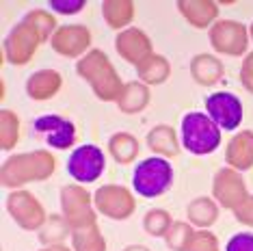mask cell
<instances>
[{
  "label": "cell",
  "mask_w": 253,
  "mask_h": 251,
  "mask_svg": "<svg viewBox=\"0 0 253 251\" xmlns=\"http://www.w3.org/2000/svg\"><path fill=\"white\" fill-rule=\"evenodd\" d=\"M56 169V158L45 150L15 154L7 158L0 169V180L4 188H20L28 182L48 180Z\"/></svg>",
  "instance_id": "6da1fadb"
},
{
  "label": "cell",
  "mask_w": 253,
  "mask_h": 251,
  "mask_svg": "<svg viewBox=\"0 0 253 251\" xmlns=\"http://www.w3.org/2000/svg\"><path fill=\"white\" fill-rule=\"evenodd\" d=\"M76 72L80 78H84L97 100L102 102H117L119 95L124 91V83L119 78V74L115 72L111 59L102 52V50H89L76 63Z\"/></svg>",
  "instance_id": "7a4b0ae2"
},
{
  "label": "cell",
  "mask_w": 253,
  "mask_h": 251,
  "mask_svg": "<svg viewBox=\"0 0 253 251\" xmlns=\"http://www.w3.org/2000/svg\"><path fill=\"white\" fill-rule=\"evenodd\" d=\"M221 132L223 130L199 111H191L182 117L180 134H182V145L195 156H208V154L216 152L221 145Z\"/></svg>",
  "instance_id": "3957f363"
},
{
  "label": "cell",
  "mask_w": 253,
  "mask_h": 251,
  "mask_svg": "<svg viewBox=\"0 0 253 251\" xmlns=\"http://www.w3.org/2000/svg\"><path fill=\"white\" fill-rule=\"evenodd\" d=\"M171 184H173V167L163 156H149L141 161L132 173V188L136 195L147 199L165 195Z\"/></svg>",
  "instance_id": "277c9868"
},
{
  "label": "cell",
  "mask_w": 253,
  "mask_h": 251,
  "mask_svg": "<svg viewBox=\"0 0 253 251\" xmlns=\"http://www.w3.org/2000/svg\"><path fill=\"white\" fill-rule=\"evenodd\" d=\"M61 208H63V216H65L67 223L72 227V232L97 225L93 197L89 195V191L83 184H70V186L61 188Z\"/></svg>",
  "instance_id": "5b68a950"
},
{
  "label": "cell",
  "mask_w": 253,
  "mask_h": 251,
  "mask_svg": "<svg viewBox=\"0 0 253 251\" xmlns=\"http://www.w3.org/2000/svg\"><path fill=\"white\" fill-rule=\"evenodd\" d=\"M106 169V156L93 143L78 145L72 150L67 158V173L72 175L78 184H91V182L100 180Z\"/></svg>",
  "instance_id": "8992f818"
},
{
  "label": "cell",
  "mask_w": 253,
  "mask_h": 251,
  "mask_svg": "<svg viewBox=\"0 0 253 251\" xmlns=\"http://www.w3.org/2000/svg\"><path fill=\"white\" fill-rule=\"evenodd\" d=\"M39 43H43L42 35H39L28 22L22 20L7 35V39H4L2 59L13 63V65H26V63L35 56Z\"/></svg>",
  "instance_id": "52a82bcc"
},
{
  "label": "cell",
  "mask_w": 253,
  "mask_h": 251,
  "mask_svg": "<svg viewBox=\"0 0 253 251\" xmlns=\"http://www.w3.org/2000/svg\"><path fill=\"white\" fill-rule=\"evenodd\" d=\"M249 28L236 20H216L210 26V43L218 54H245L249 48Z\"/></svg>",
  "instance_id": "ba28073f"
},
{
  "label": "cell",
  "mask_w": 253,
  "mask_h": 251,
  "mask_svg": "<svg viewBox=\"0 0 253 251\" xmlns=\"http://www.w3.org/2000/svg\"><path fill=\"white\" fill-rule=\"evenodd\" d=\"M93 206L100 214L115 221H126L136 210L134 195L126 186L104 184L93 193Z\"/></svg>",
  "instance_id": "9c48e42d"
},
{
  "label": "cell",
  "mask_w": 253,
  "mask_h": 251,
  "mask_svg": "<svg viewBox=\"0 0 253 251\" xmlns=\"http://www.w3.org/2000/svg\"><path fill=\"white\" fill-rule=\"evenodd\" d=\"M206 115L221 130L234 132L243 122V102L232 91H214L206 98Z\"/></svg>",
  "instance_id": "30bf717a"
},
{
  "label": "cell",
  "mask_w": 253,
  "mask_h": 251,
  "mask_svg": "<svg viewBox=\"0 0 253 251\" xmlns=\"http://www.w3.org/2000/svg\"><path fill=\"white\" fill-rule=\"evenodd\" d=\"M7 212L11 219L18 223L22 230H42L43 223L48 221L43 206L39 204V199L28 191H13L7 197Z\"/></svg>",
  "instance_id": "8fae6325"
},
{
  "label": "cell",
  "mask_w": 253,
  "mask_h": 251,
  "mask_svg": "<svg viewBox=\"0 0 253 251\" xmlns=\"http://www.w3.org/2000/svg\"><path fill=\"white\" fill-rule=\"evenodd\" d=\"M212 197L218 206L232 210V212L243 206L249 197V191H247L240 171L232 167H223L221 171H216L214 182H212Z\"/></svg>",
  "instance_id": "7c38bea8"
},
{
  "label": "cell",
  "mask_w": 253,
  "mask_h": 251,
  "mask_svg": "<svg viewBox=\"0 0 253 251\" xmlns=\"http://www.w3.org/2000/svg\"><path fill=\"white\" fill-rule=\"evenodd\" d=\"M37 134H42L52 150H70L76 143V126L61 115H42L33 122Z\"/></svg>",
  "instance_id": "4fadbf2b"
},
{
  "label": "cell",
  "mask_w": 253,
  "mask_h": 251,
  "mask_svg": "<svg viewBox=\"0 0 253 251\" xmlns=\"http://www.w3.org/2000/svg\"><path fill=\"white\" fill-rule=\"evenodd\" d=\"M50 45H52V50L59 52L61 56H67V59L80 56V59H83V56L89 52L91 33H89V28L83 24L59 26V31L50 39Z\"/></svg>",
  "instance_id": "5bb4252c"
},
{
  "label": "cell",
  "mask_w": 253,
  "mask_h": 251,
  "mask_svg": "<svg viewBox=\"0 0 253 251\" xmlns=\"http://www.w3.org/2000/svg\"><path fill=\"white\" fill-rule=\"evenodd\" d=\"M115 48L122 59H126L132 65H141L147 56H152V42L141 28L130 26L126 31H119L117 39H115Z\"/></svg>",
  "instance_id": "9a60e30c"
},
{
  "label": "cell",
  "mask_w": 253,
  "mask_h": 251,
  "mask_svg": "<svg viewBox=\"0 0 253 251\" xmlns=\"http://www.w3.org/2000/svg\"><path fill=\"white\" fill-rule=\"evenodd\" d=\"M225 161L236 171H247L253 167V130L236 132L227 143Z\"/></svg>",
  "instance_id": "2e32d148"
},
{
  "label": "cell",
  "mask_w": 253,
  "mask_h": 251,
  "mask_svg": "<svg viewBox=\"0 0 253 251\" xmlns=\"http://www.w3.org/2000/svg\"><path fill=\"white\" fill-rule=\"evenodd\" d=\"M63 87V76L56 70H39L26 81V93L31 100L43 102L54 98Z\"/></svg>",
  "instance_id": "e0dca14e"
},
{
  "label": "cell",
  "mask_w": 253,
  "mask_h": 251,
  "mask_svg": "<svg viewBox=\"0 0 253 251\" xmlns=\"http://www.w3.org/2000/svg\"><path fill=\"white\" fill-rule=\"evenodd\" d=\"M177 9L182 18L195 28H208L218 18V4L212 0H180Z\"/></svg>",
  "instance_id": "ac0fdd59"
},
{
  "label": "cell",
  "mask_w": 253,
  "mask_h": 251,
  "mask_svg": "<svg viewBox=\"0 0 253 251\" xmlns=\"http://www.w3.org/2000/svg\"><path fill=\"white\" fill-rule=\"evenodd\" d=\"M223 63L212 54H197L191 61V76L201 87H212L223 78Z\"/></svg>",
  "instance_id": "d6986e66"
},
{
  "label": "cell",
  "mask_w": 253,
  "mask_h": 251,
  "mask_svg": "<svg viewBox=\"0 0 253 251\" xmlns=\"http://www.w3.org/2000/svg\"><path fill=\"white\" fill-rule=\"evenodd\" d=\"M180 143L182 141L177 139L175 130L171 128V126L160 124L147 132V145L156 156H163V158L177 156V154H180Z\"/></svg>",
  "instance_id": "ffe728a7"
},
{
  "label": "cell",
  "mask_w": 253,
  "mask_h": 251,
  "mask_svg": "<svg viewBox=\"0 0 253 251\" xmlns=\"http://www.w3.org/2000/svg\"><path fill=\"white\" fill-rule=\"evenodd\" d=\"M186 216L191 225L199 227V230H208L218 219V204L212 197H197L188 204Z\"/></svg>",
  "instance_id": "44dd1931"
},
{
  "label": "cell",
  "mask_w": 253,
  "mask_h": 251,
  "mask_svg": "<svg viewBox=\"0 0 253 251\" xmlns=\"http://www.w3.org/2000/svg\"><path fill=\"white\" fill-rule=\"evenodd\" d=\"M147 104H149L147 84H143L141 81L124 84V91H122V95H119V100H117L119 111L126 113V115H134V113H141Z\"/></svg>",
  "instance_id": "7402d4cb"
},
{
  "label": "cell",
  "mask_w": 253,
  "mask_h": 251,
  "mask_svg": "<svg viewBox=\"0 0 253 251\" xmlns=\"http://www.w3.org/2000/svg\"><path fill=\"white\" fill-rule=\"evenodd\" d=\"M102 13H104V20L111 28L126 31L130 22L134 20L136 7L132 0H106V2H102Z\"/></svg>",
  "instance_id": "603a6c76"
},
{
  "label": "cell",
  "mask_w": 253,
  "mask_h": 251,
  "mask_svg": "<svg viewBox=\"0 0 253 251\" xmlns=\"http://www.w3.org/2000/svg\"><path fill=\"white\" fill-rule=\"evenodd\" d=\"M136 74H139V81L147 87L149 84H163L171 76V65L165 56L152 54L141 65H136Z\"/></svg>",
  "instance_id": "cb8c5ba5"
},
{
  "label": "cell",
  "mask_w": 253,
  "mask_h": 251,
  "mask_svg": "<svg viewBox=\"0 0 253 251\" xmlns=\"http://www.w3.org/2000/svg\"><path fill=\"white\" fill-rule=\"evenodd\" d=\"M108 152L119 165H130L139 156V141L128 132H117L108 139Z\"/></svg>",
  "instance_id": "d4e9b609"
},
{
  "label": "cell",
  "mask_w": 253,
  "mask_h": 251,
  "mask_svg": "<svg viewBox=\"0 0 253 251\" xmlns=\"http://www.w3.org/2000/svg\"><path fill=\"white\" fill-rule=\"evenodd\" d=\"M70 234H72V227L65 216L50 214L43 227L39 230V241H42L43 247H50V245H61Z\"/></svg>",
  "instance_id": "484cf974"
},
{
  "label": "cell",
  "mask_w": 253,
  "mask_h": 251,
  "mask_svg": "<svg viewBox=\"0 0 253 251\" xmlns=\"http://www.w3.org/2000/svg\"><path fill=\"white\" fill-rule=\"evenodd\" d=\"M72 249L74 251H106V241L100 227L91 225L72 232Z\"/></svg>",
  "instance_id": "4316f807"
},
{
  "label": "cell",
  "mask_w": 253,
  "mask_h": 251,
  "mask_svg": "<svg viewBox=\"0 0 253 251\" xmlns=\"http://www.w3.org/2000/svg\"><path fill=\"white\" fill-rule=\"evenodd\" d=\"M20 141V119L18 113L2 108L0 111V145L4 152L13 150Z\"/></svg>",
  "instance_id": "83f0119b"
},
{
  "label": "cell",
  "mask_w": 253,
  "mask_h": 251,
  "mask_svg": "<svg viewBox=\"0 0 253 251\" xmlns=\"http://www.w3.org/2000/svg\"><path fill=\"white\" fill-rule=\"evenodd\" d=\"M24 22H28V24L35 28L39 35H42L43 42H50L54 33L59 31L54 15L50 13V11H45V9H33V11H28V13L24 15Z\"/></svg>",
  "instance_id": "f1b7e54d"
},
{
  "label": "cell",
  "mask_w": 253,
  "mask_h": 251,
  "mask_svg": "<svg viewBox=\"0 0 253 251\" xmlns=\"http://www.w3.org/2000/svg\"><path fill=\"white\" fill-rule=\"evenodd\" d=\"M173 221H171V214L163 208H154L147 210L145 219H143V227L149 236H167V232L171 230Z\"/></svg>",
  "instance_id": "f546056e"
},
{
  "label": "cell",
  "mask_w": 253,
  "mask_h": 251,
  "mask_svg": "<svg viewBox=\"0 0 253 251\" xmlns=\"http://www.w3.org/2000/svg\"><path fill=\"white\" fill-rule=\"evenodd\" d=\"M193 225L191 223H184V221H173V225H171V230L167 232L165 241H167V247L171 251H186L188 243H191L193 238Z\"/></svg>",
  "instance_id": "4dcf8cb0"
},
{
  "label": "cell",
  "mask_w": 253,
  "mask_h": 251,
  "mask_svg": "<svg viewBox=\"0 0 253 251\" xmlns=\"http://www.w3.org/2000/svg\"><path fill=\"white\" fill-rule=\"evenodd\" d=\"M186 251H218L216 236L208 230H197L193 234L191 243H188Z\"/></svg>",
  "instance_id": "1f68e13d"
},
{
  "label": "cell",
  "mask_w": 253,
  "mask_h": 251,
  "mask_svg": "<svg viewBox=\"0 0 253 251\" xmlns=\"http://www.w3.org/2000/svg\"><path fill=\"white\" fill-rule=\"evenodd\" d=\"M87 7L84 0H52L50 2V11H56L61 15H74L78 11H83Z\"/></svg>",
  "instance_id": "d6a6232c"
},
{
  "label": "cell",
  "mask_w": 253,
  "mask_h": 251,
  "mask_svg": "<svg viewBox=\"0 0 253 251\" xmlns=\"http://www.w3.org/2000/svg\"><path fill=\"white\" fill-rule=\"evenodd\" d=\"M225 251H253V234L251 232L234 234L225 245Z\"/></svg>",
  "instance_id": "836d02e7"
},
{
  "label": "cell",
  "mask_w": 253,
  "mask_h": 251,
  "mask_svg": "<svg viewBox=\"0 0 253 251\" xmlns=\"http://www.w3.org/2000/svg\"><path fill=\"white\" fill-rule=\"evenodd\" d=\"M240 83L243 87L253 93V52H249L243 61V67H240Z\"/></svg>",
  "instance_id": "e575fe53"
},
{
  "label": "cell",
  "mask_w": 253,
  "mask_h": 251,
  "mask_svg": "<svg viewBox=\"0 0 253 251\" xmlns=\"http://www.w3.org/2000/svg\"><path fill=\"white\" fill-rule=\"evenodd\" d=\"M234 216L240 221V223H245V225L253 227V195H249L243 206L234 210Z\"/></svg>",
  "instance_id": "d590c367"
},
{
  "label": "cell",
  "mask_w": 253,
  "mask_h": 251,
  "mask_svg": "<svg viewBox=\"0 0 253 251\" xmlns=\"http://www.w3.org/2000/svg\"><path fill=\"white\" fill-rule=\"evenodd\" d=\"M39 251H74V249H67L65 245H50V247H43Z\"/></svg>",
  "instance_id": "8d00e7d4"
},
{
  "label": "cell",
  "mask_w": 253,
  "mask_h": 251,
  "mask_svg": "<svg viewBox=\"0 0 253 251\" xmlns=\"http://www.w3.org/2000/svg\"><path fill=\"white\" fill-rule=\"evenodd\" d=\"M124 251H149V249L143 247V245H130V247H126Z\"/></svg>",
  "instance_id": "74e56055"
},
{
  "label": "cell",
  "mask_w": 253,
  "mask_h": 251,
  "mask_svg": "<svg viewBox=\"0 0 253 251\" xmlns=\"http://www.w3.org/2000/svg\"><path fill=\"white\" fill-rule=\"evenodd\" d=\"M249 37L253 39V22H251V26H249Z\"/></svg>",
  "instance_id": "f35d334b"
}]
</instances>
